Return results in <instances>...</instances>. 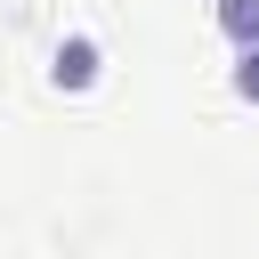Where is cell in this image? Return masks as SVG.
I'll return each mask as SVG.
<instances>
[{
	"label": "cell",
	"mask_w": 259,
	"mask_h": 259,
	"mask_svg": "<svg viewBox=\"0 0 259 259\" xmlns=\"http://www.w3.org/2000/svg\"><path fill=\"white\" fill-rule=\"evenodd\" d=\"M97 81H105V49H97V32H57V49H49V89L81 97V89H97Z\"/></svg>",
	"instance_id": "1"
},
{
	"label": "cell",
	"mask_w": 259,
	"mask_h": 259,
	"mask_svg": "<svg viewBox=\"0 0 259 259\" xmlns=\"http://www.w3.org/2000/svg\"><path fill=\"white\" fill-rule=\"evenodd\" d=\"M210 16L227 32V49H259V0H210Z\"/></svg>",
	"instance_id": "2"
},
{
	"label": "cell",
	"mask_w": 259,
	"mask_h": 259,
	"mask_svg": "<svg viewBox=\"0 0 259 259\" xmlns=\"http://www.w3.org/2000/svg\"><path fill=\"white\" fill-rule=\"evenodd\" d=\"M227 89H235L243 105H259V49H235V65H227Z\"/></svg>",
	"instance_id": "3"
}]
</instances>
